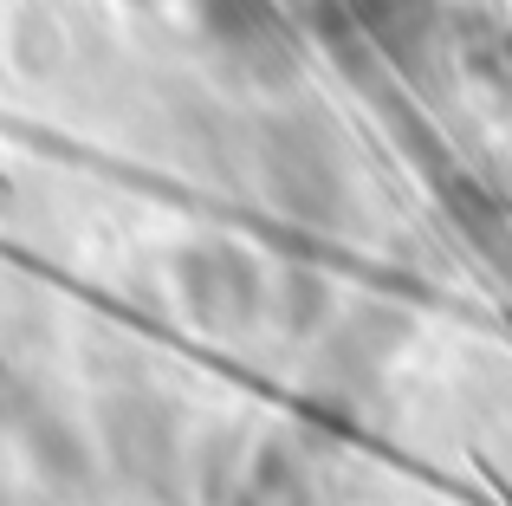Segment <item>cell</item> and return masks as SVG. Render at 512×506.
<instances>
[{"mask_svg": "<svg viewBox=\"0 0 512 506\" xmlns=\"http://www.w3.org/2000/svg\"><path fill=\"white\" fill-rule=\"evenodd\" d=\"M435 7V0H344V13L357 26H370V33H383V39H396V33H409L422 13Z\"/></svg>", "mask_w": 512, "mask_h": 506, "instance_id": "cell-3", "label": "cell"}, {"mask_svg": "<svg viewBox=\"0 0 512 506\" xmlns=\"http://www.w3.org/2000/svg\"><path fill=\"white\" fill-rule=\"evenodd\" d=\"M201 26H208L221 46H266L279 33L273 26V0H195Z\"/></svg>", "mask_w": 512, "mask_h": 506, "instance_id": "cell-1", "label": "cell"}, {"mask_svg": "<svg viewBox=\"0 0 512 506\" xmlns=\"http://www.w3.org/2000/svg\"><path fill=\"white\" fill-rule=\"evenodd\" d=\"M461 59L474 65L480 78H506V85H512V26H506V20H474V26H461Z\"/></svg>", "mask_w": 512, "mask_h": 506, "instance_id": "cell-2", "label": "cell"}]
</instances>
